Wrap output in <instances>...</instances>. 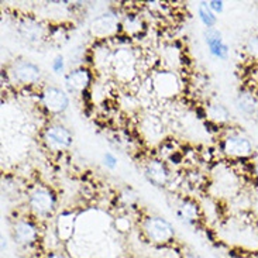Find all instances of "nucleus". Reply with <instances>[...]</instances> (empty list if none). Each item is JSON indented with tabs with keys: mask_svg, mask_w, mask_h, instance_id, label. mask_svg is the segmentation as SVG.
I'll return each instance as SVG.
<instances>
[{
	"mask_svg": "<svg viewBox=\"0 0 258 258\" xmlns=\"http://www.w3.org/2000/svg\"><path fill=\"white\" fill-rule=\"evenodd\" d=\"M222 153L234 161L250 160L254 155V146L251 140L240 132H230L220 141Z\"/></svg>",
	"mask_w": 258,
	"mask_h": 258,
	"instance_id": "1",
	"label": "nucleus"
},
{
	"mask_svg": "<svg viewBox=\"0 0 258 258\" xmlns=\"http://www.w3.org/2000/svg\"><path fill=\"white\" fill-rule=\"evenodd\" d=\"M112 71L119 81L130 82L137 75V56L127 47L116 48L112 55Z\"/></svg>",
	"mask_w": 258,
	"mask_h": 258,
	"instance_id": "2",
	"label": "nucleus"
},
{
	"mask_svg": "<svg viewBox=\"0 0 258 258\" xmlns=\"http://www.w3.org/2000/svg\"><path fill=\"white\" fill-rule=\"evenodd\" d=\"M143 231L154 244H168L175 238V229L165 217L148 216L143 222Z\"/></svg>",
	"mask_w": 258,
	"mask_h": 258,
	"instance_id": "3",
	"label": "nucleus"
},
{
	"mask_svg": "<svg viewBox=\"0 0 258 258\" xmlns=\"http://www.w3.org/2000/svg\"><path fill=\"white\" fill-rule=\"evenodd\" d=\"M42 141L49 151L61 153V151L70 150L74 143V136L68 127L59 124V123H52L44 128Z\"/></svg>",
	"mask_w": 258,
	"mask_h": 258,
	"instance_id": "4",
	"label": "nucleus"
},
{
	"mask_svg": "<svg viewBox=\"0 0 258 258\" xmlns=\"http://www.w3.org/2000/svg\"><path fill=\"white\" fill-rule=\"evenodd\" d=\"M9 77L14 84L23 85V86H31L38 84L42 78L41 68L28 59H19L10 67Z\"/></svg>",
	"mask_w": 258,
	"mask_h": 258,
	"instance_id": "5",
	"label": "nucleus"
},
{
	"mask_svg": "<svg viewBox=\"0 0 258 258\" xmlns=\"http://www.w3.org/2000/svg\"><path fill=\"white\" fill-rule=\"evenodd\" d=\"M56 206V196L49 188L38 186L28 195V208L37 217L49 216Z\"/></svg>",
	"mask_w": 258,
	"mask_h": 258,
	"instance_id": "6",
	"label": "nucleus"
},
{
	"mask_svg": "<svg viewBox=\"0 0 258 258\" xmlns=\"http://www.w3.org/2000/svg\"><path fill=\"white\" fill-rule=\"evenodd\" d=\"M121 27V21L119 16L114 12H106V13L99 14L96 19H93L89 26V33L92 37L98 40H106L112 38L117 34Z\"/></svg>",
	"mask_w": 258,
	"mask_h": 258,
	"instance_id": "7",
	"label": "nucleus"
},
{
	"mask_svg": "<svg viewBox=\"0 0 258 258\" xmlns=\"http://www.w3.org/2000/svg\"><path fill=\"white\" fill-rule=\"evenodd\" d=\"M41 105L51 114H62L70 107V95L58 86H45L41 92Z\"/></svg>",
	"mask_w": 258,
	"mask_h": 258,
	"instance_id": "8",
	"label": "nucleus"
},
{
	"mask_svg": "<svg viewBox=\"0 0 258 258\" xmlns=\"http://www.w3.org/2000/svg\"><path fill=\"white\" fill-rule=\"evenodd\" d=\"M14 240L23 247H30L35 244L40 238V231L37 224L27 217H23L16 220L13 224Z\"/></svg>",
	"mask_w": 258,
	"mask_h": 258,
	"instance_id": "9",
	"label": "nucleus"
},
{
	"mask_svg": "<svg viewBox=\"0 0 258 258\" xmlns=\"http://www.w3.org/2000/svg\"><path fill=\"white\" fill-rule=\"evenodd\" d=\"M151 84H153V88L155 89V92L160 96H164V98H172L181 89L179 79L171 71L157 72L151 79Z\"/></svg>",
	"mask_w": 258,
	"mask_h": 258,
	"instance_id": "10",
	"label": "nucleus"
},
{
	"mask_svg": "<svg viewBox=\"0 0 258 258\" xmlns=\"http://www.w3.org/2000/svg\"><path fill=\"white\" fill-rule=\"evenodd\" d=\"M92 72L86 67H77L65 75V88L68 93H84L92 84Z\"/></svg>",
	"mask_w": 258,
	"mask_h": 258,
	"instance_id": "11",
	"label": "nucleus"
},
{
	"mask_svg": "<svg viewBox=\"0 0 258 258\" xmlns=\"http://www.w3.org/2000/svg\"><path fill=\"white\" fill-rule=\"evenodd\" d=\"M205 42L206 47L209 49V54L216 59H222L226 61L230 54V47L229 44L224 41L223 34L220 30L217 28H209L205 30Z\"/></svg>",
	"mask_w": 258,
	"mask_h": 258,
	"instance_id": "12",
	"label": "nucleus"
},
{
	"mask_svg": "<svg viewBox=\"0 0 258 258\" xmlns=\"http://www.w3.org/2000/svg\"><path fill=\"white\" fill-rule=\"evenodd\" d=\"M144 175H146L147 181L157 188L165 186L171 176L167 164L158 158H151L147 161L144 165Z\"/></svg>",
	"mask_w": 258,
	"mask_h": 258,
	"instance_id": "13",
	"label": "nucleus"
},
{
	"mask_svg": "<svg viewBox=\"0 0 258 258\" xmlns=\"http://www.w3.org/2000/svg\"><path fill=\"white\" fill-rule=\"evenodd\" d=\"M19 34L26 42L31 45H37L45 40L47 28L44 27L41 21H37L34 19H24L19 26Z\"/></svg>",
	"mask_w": 258,
	"mask_h": 258,
	"instance_id": "14",
	"label": "nucleus"
},
{
	"mask_svg": "<svg viewBox=\"0 0 258 258\" xmlns=\"http://www.w3.org/2000/svg\"><path fill=\"white\" fill-rule=\"evenodd\" d=\"M140 128L144 136V139L150 143H161L164 139V124L157 116L148 114L144 116L141 123H140Z\"/></svg>",
	"mask_w": 258,
	"mask_h": 258,
	"instance_id": "15",
	"label": "nucleus"
},
{
	"mask_svg": "<svg viewBox=\"0 0 258 258\" xmlns=\"http://www.w3.org/2000/svg\"><path fill=\"white\" fill-rule=\"evenodd\" d=\"M234 103L240 112L248 116V117H255L258 116V96L250 89H241L236 95Z\"/></svg>",
	"mask_w": 258,
	"mask_h": 258,
	"instance_id": "16",
	"label": "nucleus"
},
{
	"mask_svg": "<svg viewBox=\"0 0 258 258\" xmlns=\"http://www.w3.org/2000/svg\"><path fill=\"white\" fill-rule=\"evenodd\" d=\"M75 222H77V213H72L70 210L59 213L55 222V233L59 241H68L72 237L75 230Z\"/></svg>",
	"mask_w": 258,
	"mask_h": 258,
	"instance_id": "17",
	"label": "nucleus"
},
{
	"mask_svg": "<svg viewBox=\"0 0 258 258\" xmlns=\"http://www.w3.org/2000/svg\"><path fill=\"white\" fill-rule=\"evenodd\" d=\"M201 206L194 199H182L176 206V216L188 224H195L201 219Z\"/></svg>",
	"mask_w": 258,
	"mask_h": 258,
	"instance_id": "18",
	"label": "nucleus"
},
{
	"mask_svg": "<svg viewBox=\"0 0 258 258\" xmlns=\"http://www.w3.org/2000/svg\"><path fill=\"white\" fill-rule=\"evenodd\" d=\"M208 113V119L213 121L217 126H224L227 123H230L231 113L230 110L220 102H212L206 107Z\"/></svg>",
	"mask_w": 258,
	"mask_h": 258,
	"instance_id": "19",
	"label": "nucleus"
},
{
	"mask_svg": "<svg viewBox=\"0 0 258 258\" xmlns=\"http://www.w3.org/2000/svg\"><path fill=\"white\" fill-rule=\"evenodd\" d=\"M198 17H199V20H201L203 26L206 27V30L216 28L217 16L212 12L208 2H201L198 5Z\"/></svg>",
	"mask_w": 258,
	"mask_h": 258,
	"instance_id": "20",
	"label": "nucleus"
},
{
	"mask_svg": "<svg viewBox=\"0 0 258 258\" xmlns=\"http://www.w3.org/2000/svg\"><path fill=\"white\" fill-rule=\"evenodd\" d=\"M121 28L126 31L127 34L134 35L139 34L140 31L143 30V20L140 19L139 16L136 14H127L126 17L121 21Z\"/></svg>",
	"mask_w": 258,
	"mask_h": 258,
	"instance_id": "21",
	"label": "nucleus"
},
{
	"mask_svg": "<svg viewBox=\"0 0 258 258\" xmlns=\"http://www.w3.org/2000/svg\"><path fill=\"white\" fill-rule=\"evenodd\" d=\"M244 51L250 58L258 61V34H251L245 40Z\"/></svg>",
	"mask_w": 258,
	"mask_h": 258,
	"instance_id": "22",
	"label": "nucleus"
},
{
	"mask_svg": "<svg viewBox=\"0 0 258 258\" xmlns=\"http://www.w3.org/2000/svg\"><path fill=\"white\" fill-rule=\"evenodd\" d=\"M51 70L52 72L55 74V75H63L65 74V58L61 54H58V55L52 59V62H51ZM67 75V74H65Z\"/></svg>",
	"mask_w": 258,
	"mask_h": 258,
	"instance_id": "23",
	"label": "nucleus"
},
{
	"mask_svg": "<svg viewBox=\"0 0 258 258\" xmlns=\"http://www.w3.org/2000/svg\"><path fill=\"white\" fill-rule=\"evenodd\" d=\"M120 201L124 203L126 206H133L134 203L137 202V194H136L132 188L124 189V190L120 194Z\"/></svg>",
	"mask_w": 258,
	"mask_h": 258,
	"instance_id": "24",
	"label": "nucleus"
},
{
	"mask_svg": "<svg viewBox=\"0 0 258 258\" xmlns=\"http://www.w3.org/2000/svg\"><path fill=\"white\" fill-rule=\"evenodd\" d=\"M103 164H105L106 168L114 169V168L117 167V164H119V160H117V157L113 153H105L103 154Z\"/></svg>",
	"mask_w": 258,
	"mask_h": 258,
	"instance_id": "25",
	"label": "nucleus"
},
{
	"mask_svg": "<svg viewBox=\"0 0 258 258\" xmlns=\"http://www.w3.org/2000/svg\"><path fill=\"white\" fill-rule=\"evenodd\" d=\"M209 7L212 9V12L216 14H222L224 12V2L223 0H210L208 2Z\"/></svg>",
	"mask_w": 258,
	"mask_h": 258,
	"instance_id": "26",
	"label": "nucleus"
},
{
	"mask_svg": "<svg viewBox=\"0 0 258 258\" xmlns=\"http://www.w3.org/2000/svg\"><path fill=\"white\" fill-rule=\"evenodd\" d=\"M45 258H65L63 257V254H61L59 251H48L47 252V255Z\"/></svg>",
	"mask_w": 258,
	"mask_h": 258,
	"instance_id": "27",
	"label": "nucleus"
},
{
	"mask_svg": "<svg viewBox=\"0 0 258 258\" xmlns=\"http://www.w3.org/2000/svg\"><path fill=\"white\" fill-rule=\"evenodd\" d=\"M252 174H254V176H255V179L258 181V161L252 165Z\"/></svg>",
	"mask_w": 258,
	"mask_h": 258,
	"instance_id": "28",
	"label": "nucleus"
}]
</instances>
